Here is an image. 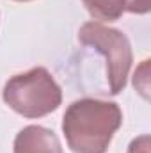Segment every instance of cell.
<instances>
[{"label":"cell","mask_w":151,"mask_h":153,"mask_svg":"<svg viewBox=\"0 0 151 153\" xmlns=\"http://www.w3.org/2000/svg\"><path fill=\"white\" fill-rule=\"evenodd\" d=\"M123 123L117 103L80 98L64 112L62 134L73 153H105Z\"/></svg>","instance_id":"1"},{"label":"cell","mask_w":151,"mask_h":153,"mask_svg":"<svg viewBox=\"0 0 151 153\" xmlns=\"http://www.w3.org/2000/svg\"><path fill=\"white\" fill-rule=\"evenodd\" d=\"M2 98L16 114L36 119L59 109L62 103V89L46 68L38 66L11 76L4 85Z\"/></svg>","instance_id":"2"},{"label":"cell","mask_w":151,"mask_h":153,"mask_svg":"<svg viewBox=\"0 0 151 153\" xmlns=\"http://www.w3.org/2000/svg\"><path fill=\"white\" fill-rule=\"evenodd\" d=\"M78 39L82 45L93 46L107 59V80L110 94H119L126 87L128 73L133 62L132 45L126 34L98 22H87L80 27Z\"/></svg>","instance_id":"3"},{"label":"cell","mask_w":151,"mask_h":153,"mask_svg":"<svg viewBox=\"0 0 151 153\" xmlns=\"http://www.w3.org/2000/svg\"><path fill=\"white\" fill-rule=\"evenodd\" d=\"M14 153H62L59 137L46 126L29 125L14 137Z\"/></svg>","instance_id":"4"},{"label":"cell","mask_w":151,"mask_h":153,"mask_svg":"<svg viewBox=\"0 0 151 153\" xmlns=\"http://www.w3.org/2000/svg\"><path fill=\"white\" fill-rule=\"evenodd\" d=\"M87 13L100 22H115L124 13V0H82Z\"/></svg>","instance_id":"5"},{"label":"cell","mask_w":151,"mask_h":153,"mask_svg":"<svg viewBox=\"0 0 151 153\" xmlns=\"http://www.w3.org/2000/svg\"><path fill=\"white\" fill-rule=\"evenodd\" d=\"M133 87L142 94V98H150V59H146L133 75Z\"/></svg>","instance_id":"6"},{"label":"cell","mask_w":151,"mask_h":153,"mask_svg":"<svg viewBox=\"0 0 151 153\" xmlns=\"http://www.w3.org/2000/svg\"><path fill=\"white\" fill-rule=\"evenodd\" d=\"M150 152H151V139L148 134L135 137L130 143L128 150H126V153H150Z\"/></svg>","instance_id":"7"},{"label":"cell","mask_w":151,"mask_h":153,"mask_svg":"<svg viewBox=\"0 0 151 153\" xmlns=\"http://www.w3.org/2000/svg\"><path fill=\"white\" fill-rule=\"evenodd\" d=\"M150 0H124V11L133 14H146L150 13Z\"/></svg>","instance_id":"8"},{"label":"cell","mask_w":151,"mask_h":153,"mask_svg":"<svg viewBox=\"0 0 151 153\" xmlns=\"http://www.w3.org/2000/svg\"><path fill=\"white\" fill-rule=\"evenodd\" d=\"M14 2H30V0H14Z\"/></svg>","instance_id":"9"}]
</instances>
